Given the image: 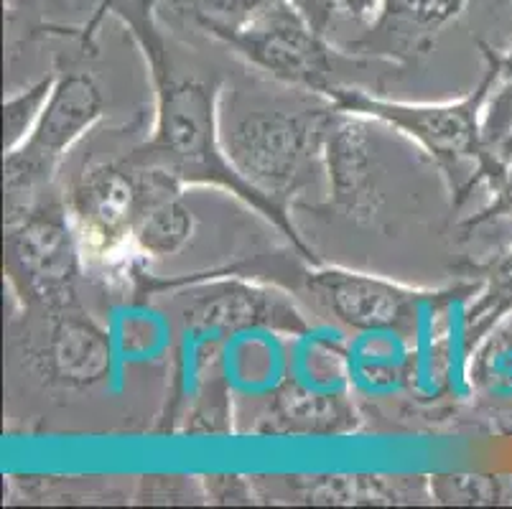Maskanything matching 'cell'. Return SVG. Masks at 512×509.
<instances>
[{
  "mask_svg": "<svg viewBox=\"0 0 512 509\" xmlns=\"http://www.w3.org/2000/svg\"><path fill=\"white\" fill-rule=\"evenodd\" d=\"M156 0H113L107 11L118 13L130 26L141 44L151 77L156 84V128L148 143L153 153L151 166L166 168L179 181H217L281 227L293 245L311 258L309 247L299 240L293 224L286 219L281 204L260 196L250 184L237 176L232 163L222 151V138L217 133V107H214V84L197 77H176L166 62L164 39L153 21Z\"/></svg>",
  "mask_w": 512,
  "mask_h": 509,
  "instance_id": "1",
  "label": "cell"
},
{
  "mask_svg": "<svg viewBox=\"0 0 512 509\" xmlns=\"http://www.w3.org/2000/svg\"><path fill=\"white\" fill-rule=\"evenodd\" d=\"M484 56H487V72L477 90L464 100L449 102V105H403V102H385L365 95V92L339 90V87H332L329 97L342 110L370 115V118L383 120V123L408 133L449 171H456L462 163H474L479 174L492 176L497 181L502 171L495 158L484 151L479 118H482L484 102L502 79V67L500 56H495L492 51H484Z\"/></svg>",
  "mask_w": 512,
  "mask_h": 509,
  "instance_id": "2",
  "label": "cell"
},
{
  "mask_svg": "<svg viewBox=\"0 0 512 509\" xmlns=\"http://www.w3.org/2000/svg\"><path fill=\"white\" fill-rule=\"evenodd\" d=\"M324 125L293 112H253L222 138V151L245 184L278 204L306 181L321 151Z\"/></svg>",
  "mask_w": 512,
  "mask_h": 509,
  "instance_id": "3",
  "label": "cell"
},
{
  "mask_svg": "<svg viewBox=\"0 0 512 509\" xmlns=\"http://www.w3.org/2000/svg\"><path fill=\"white\" fill-rule=\"evenodd\" d=\"M100 84L87 72H69L54 82L34 130L3 163L6 189H34L51 179L64 153L102 118Z\"/></svg>",
  "mask_w": 512,
  "mask_h": 509,
  "instance_id": "4",
  "label": "cell"
},
{
  "mask_svg": "<svg viewBox=\"0 0 512 509\" xmlns=\"http://www.w3.org/2000/svg\"><path fill=\"white\" fill-rule=\"evenodd\" d=\"M8 258L16 278L49 311L77 306L79 247L72 224L57 209L29 214L8 237Z\"/></svg>",
  "mask_w": 512,
  "mask_h": 509,
  "instance_id": "5",
  "label": "cell"
},
{
  "mask_svg": "<svg viewBox=\"0 0 512 509\" xmlns=\"http://www.w3.org/2000/svg\"><path fill=\"white\" fill-rule=\"evenodd\" d=\"M311 291L342 324L357 331H398L411 321L418 293L385 278L352 270H321L309 280Z\"/></svg>",
  "mask_w": 512,
  "mask_h": 509,
  "instance_id": "6",
  "label": "cell"
},
{
  "mask_svg": "<svg viewBox=\"0 0 512 509\" xmlns=\"http://www.w3.org/2000/svg\"><path fill=\"white\" fill-rule=\"evenodd\" d=\"M36 359L49 382L62 387H92L113 367L110 336L77 306L51 311L49 329Z\"/></svg>",
  "mask_w": 512,
  "mask_h": 509,
  "instance_id": "7",
  "label": "cell"
},
{
  "mask_svg": "<svg viewBox=\"0 0 512 509\" xmlns=\"http://www.w3.org/2000/svg\"><path fill=\"white\" fill-rule=\"evenodd\" d=\"M138 181L120 166H92L72 186L69 209L79 237L95 250H113L130 240Z\"/></svg>",
  "mask_w": 512,
  "mask_h": 509,
  "instance_id": "8",
  "label": "cell"
},
{
  "mask_svg": "<svg viewBox=\"0 0 512 509\" xmlns=\"http://www.w3.org/2000/svg\"><path fill=\"white\" fill-rule=\"evenodd\" d=\"M321 158L327 166L332 202L349 219H370L380 204V174L367 130L355 120L324 125Z\"/></svg>",
  "mask_w": 512,
  "mask_h": 509,
  "instance_id": "9",
  "label": "cell"
},
{
  "mask_svg": "<svg viewBox=\"0 0 512 509\" xmlns=\"http://www.w3.org/2000/svg\"><path fill=\"white\" fill-rule=\"evenodd\" d=\"M138 199L130 240L146 255L166 258L189 242L194 214L181 194V181L166 168L141 166L136 174Z\"/></svg>",
  "mask_w": 512,
  "mask_h": 509,
  "instance_id": "10",
  "label": "cell"
},
{
  "mask_svg": "<svg viewBox=\"0 0 512 509\" xmlns=\"http://www.w3.org/2000/svg\"><path fill=\"white\" fill-rule=\"evenodd\" d=\"M286 316L288 311L281 303L250 288H222L197 301L192 308H186V324L197 334H225V331H242L273 321L283 324Z\"/></svg>",
  "mask_w": 512,
  "mask_h": 509,
  "instance_id": "11",
  "label": "cell"
},
{
  "mask_svg": "<svg viewBox=\"0 0 512 509\" xmlns=\"http://www.w3.org/2000/svg\"><path fill=\"white\" fill-rule=\"evenodd\" d=\"M469 0H380L375 34L403 44H426L446 23L456 21Z\"/></svg>",
  "mask_w": 512,
  "mask_h": 509,
  "instance_id": "12",
  "label": "cell"
},
{
  "mask_svg": "<svg viewBox=\"0 0 512 509\" xmlns=\"http://www.w3.org/2000/svg\"><path fill=\"white\" fill-rule=\"evenodd\" d=\"M276 431L283 433H337L347 426L349 413L342 403L314 395L301 385H286L273 400Z\"/></svg>",
  "mask_w": 512,
  "mask_h": 509,
  "instance_id": "13",
  "label": "cell"
},
{
  "mask_svg": "<svg viewBox=\"0 0 512 509\" xmlns=\"http://www.w3.org/2000/svg\"><path fill=\"white\" fill-rule=\"evenodd\" d=\"M512 311V250L487 270L482 298L469 311V336H479Z\"/></svg>",
  "mask_w": 512,
  "mask_h": 509,
  "instance_id": "14",
  "label": "cell"
},
{
  "mask_svg": "<svg viewBox=\"0 0 512 509\" xmlns=\"http://www.w3.org/2000/svg\"><path fill=\"white\" fill-rule=\"evenodd\" d=\"M51 90H54V79H41V82L34 84L31 90H26L18 97H11V100L3 105L6 153H11L13 148H18L23 140L29 138L36 120H39L41 110H44L46 100H49Z\"/></svg>",
  "mask_w": 512,
  "mask_h": 509,
  "instance_id": "15",
  "label": "cell"
},
{
  "mask_svg": "<svg viewBox=\"0 0 512 509\" xmlns=\"http://www.w3.org/2000/svg\"><path fill=\"white\" fill-rule=\"evenodd\" d=\"M495 184H497L495 199H492L490 207L484 209L474 222H484V219H492V217H505V214H510L512 217V174H502Z\"/></svg>",
  "mask_w": 512,
  "mask_h": 509,
  "instance_id": "16",
  "label": "cell"
},
{
  "mask_svg": "<svg viewBox=\"0 0 512 509\" xmlns=\"http://www.w3.org/2000/svg\"><path fill=\"white\" fill-rule=\"evenodd\" d=\"M377 3L380 0H344V8H347L349 16L367 18L372 16V11H377Z\"/></svg>",
  "mask_w": 512,
  "mask_h": 509,
  "instance_id": "17",
  "label": "cell"
},
{
  "mask_svg": "<svg viewBox=\"0 0 512 509\" xmlns=\"http://www.w3.org/2000/svg\"><path fill=\"white\" fill-rule=\"evenodd\" d=\"M110 3H113V0H102V6L97 8V16H95V21H92V26H90V28H95V23L100 21L102 16H105V13H107V8H110Z\"/></svg>",
  "mask_w": 512,
  "mask_h": 509,
  "instance_id": "18",
  "label": "cell"
}]
</instances>
